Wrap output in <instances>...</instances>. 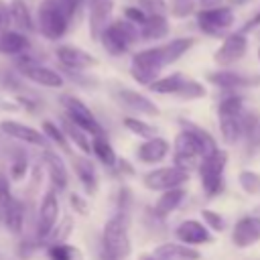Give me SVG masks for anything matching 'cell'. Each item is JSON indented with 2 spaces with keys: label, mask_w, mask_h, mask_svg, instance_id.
Here are the masks:
<instances>
[{
  "label": "cell",
  "mask_w": 260,
  "mask_h": 260,
  "mask_svg": "<svg viewBox=\"0 0 260 260\" xmlns=\"http://www.w3.org/2000/svg\"><path fill=\"white\" fill-rule=\"evenodd\" d=\"M165 67H167V63H165V55H162V45L140 49L130 59V75H132V79L138 81L140 85H146V87L156 77H160V71Z\"/></svg>",
  "instance_id": "cell-1"
},
{
  "label": "cell",
  "mask_w": 260,
  "mask_h": 260,
  "mask_svg": "<svg viewBox=\"0 0 260 260\" xmlns=\"http://www.w3.org/2000/svg\"><path fill=\"white\" fill-rule=\"evenodd\" d=\"M128 225H130L128 213H126V211H118L116 215H112V217L104 223V232H102L104 250L110 252L112 256L120 258V260L128 258L130 252H132Z\"/></svg>",
  "instance_id": "cell-2"
},
{
  "label": "cell",
  "mask_w": 260,
  "mask_h": 260,
  "mask_svg": "<svg viewBox=\"0 0 260 260\" xmlns=\"http://www.w3.org/2000/svg\"><path fill=\"white\" fill-rule=\"evenodd\" d=\"M69 14L59 0H43L37 10V30L47 41H59L69 28Z\"/></svg>",
  "instance_id": "cell-3"
},
{
  "label": "cell",
  "mask_w": 260,
  "mask_h": 260,
  "mask_svg": "<svg viewBox=\"0 0 260 260\" xmlns=\"http://www.w3.org/2000/svg\"><path fill=\"white\" fill-rule=\"evenodd\" d=\"M228 165V152L223 148H215L211 154L199 160V177L201 187L207 197H215L223 191V171Z\"/></svg>",
  "instance_id": "cell-4"
},
{
  "label": "cell",
  "mask_w": 260,
  "mask_h": 260,
  "mask_svg": "<svg viewBox=\"0 0 260 260\" xmlns=\"http://www.w3.org/2000/svg\"><path fill=\"white\" fill-rule=\"evenodd\" d=\"M14 65H16V69H18V73L22 77H26L28 81H32V83H37L41 87L59 89L65 83V79H63V75L59 71H55V69H51L47 65H41L37 59H32L28 55V51L22 53V55H16L14 57Z\"/></svg>",
  "instance_id": "cell-5"
},
{
  "label": "cell",
  "mask_w": 260,
  "mask_h": 260,
  "mask_svg": "<svg viewBox=\"0 0 260 260\" xmlns=\"http://www.w3.org/2000/svg\"><path fill=\"white\" fill-rule=\"evenodd\" d=\"M236 22V14L232 6H213V8H199L197 10V26L207 37H225Z\"/></svg>",
  "instance_id": "cell-6"
},
{
  "label": "cell",
  "mask_w": 260,
  "mask_h": 260,
  "mask_svg": "<svg viewBox=\"0 0 260 260\" xmlns=\"http://www.w3.org/2000/svg\"><path fill=\"white\" fill-rule=\"evenodd\" d=\"M248 51V37L246 32L242 30H236V32H228L219 47L215 49L213 53V61L217 67H232L234 63H238Z\"/></svg>",
  "instance_id": "cell-7"
},
{
  "label": "cell",
  "mask_w": 260,
  "mask_h": 260,
  "mask_svg": "<svg viewBox=\"0 0 260 260\" xmlns=\"http://www.w3.org/2000/svg\"><path fill=\"white\" fill-rule=\"evenodd\" d=\"M61 104L65 108V116L75 122L79 128H83L89 136H98V134H104V128L102 124L95 120L93 112L75 95H61Z\"/></svg>",
  "instance_id": "cell-8"
},
{
  "label": "cell",
  "mask_w": 260,
  "mask_h": 260,
  "mask_svg": "<svg viewBox=\"0 0 260 260\" xmlns=\"http://www.w3.org/2000/svg\"><path fill=\"white\" fill-rule=\"evenodd\" d=\"M144 185L152 191H167L173 187H183L189 181V169H183L179 165L173 167H160L144 175Z\"/></svg>",
  "instance_id": "cell-9"
},
{
  "label": "cell",
  "mask_w": 260,
  "mask_h": 260,
  "mask_svg": "<svg viewBox=\"0 0 260 260\" xmlns=\"http://www.w3.org/2000/svg\"><path fill=\"white\" fill-rule=\"evenodd\" d=\"M207 81L219 89L225 91H236V89H246V87H256L260 85V75H246L240 71H232L228 67H221L217 71H211L207 75Z\"/></svg>",
  "instance_id": "cell-10"
},
{
  "label": "cell",
  "mask_w": 260,
  "mask_h": 260,
  "mask_svg": "<svg viewBox=\"0 0 260 260\" xmlns=\"http://www.w3.org/2000/svg\"><path fill=\"white\" fill-rule=\"evenodd\" d=\"M173 152H175V165H179L183 169H191L193 165H197V160L203 158V152H201L199 142L185 128H181V132L175 136Z\"/></svg>",
  "instance_id": "cell-11"
},
{
  "label": "cell",
  "mask_w": 260,
  "mask_h": 260,
  "mask_svg": "<svg viewBox=\"0 0 260 260\" xmlns=\"http://www.w3.org/2000/svg\"><path fill=\"white\" fill-rule=\"evenodd\" d=\"M59 219V199H57V191L51 187L39 207V217H37V238L39 240H47V236L51 234V230L57 225Z\"/></svg>",
  "instance_id": "cell-12"
},
{
  "label": "cell",
  "mask_w": 260,
  "mask_h": 260,
  "mask_svg": "<svg viewBox=\"0 0 260 260\" xmlns=\"http://www.w3.org/2000/svg\"><path fill=\"white\" fill-rule=\"evenodd\" d=\"M55 57H57V61L61 63L63 69L85 71V69L98 65V59L91 53H87V51H83L81 47H75V45H59L55 49Z\"/></svg>",
  "instance_id": "cell-13"
},
{
  "label": "cell",
  "mask_w": 260,
  "mask_h": 260,
  "mask_svg": "<svg viewBox=\"0 0 260 260\" xmlns=\"http://www.w3.org/2000/svg\"><path fill=\"white\" fill-rule=\"evenodd\" d=\"M175 236L179 242L187 244V246H201V244H211L213 236L209 232V228L203 221L197 219H185L179 223V228L175 230Z\"/></svg>",
  "instance_id": "cell-14"
},
{
  "label": "cell",
  "mask_w": 260,
  "mask_h": 260,
  "mask_svg": "<svg viewBox=\"0 0 260 260\" xmlns=\"http://www.w3.org/2000/svg\"><path fill=\"white\" fill-rule=\"evenodd\" d=\"M112 14H114V0H98L87 10V22H89L87 26H89V35L93 41H100L102 32L112 22Z\"/></svg>",
  "instance_id": "cell-15"
},
{
  "label": "cell",
  "mask_w": 260,
  "mask_h": 260,
  "mask_svg": "<svg viewBox=\"0 0 260 260\" xmlns=\"http://www.w3.org/2000/svg\"><path fill=\"white\" fill-rule=\"evenodd\" d=\"M0 130L14 138V140H20L24 144H32V146H45V134L41 130H35L32 126L28 124H22V122H16V120H2L0 122Z\"/></svg>",
  "instance_id": "cell-16"
},
{
  "label": "cell",
  "mask_w": 260,
  "mask_h": 260,
  "mask_svg": "<svg viewBox=\"0 0 260 260\" xmlns=\"http://www.w3.org/2000/svg\"><path fill=\"white\" fill-rule=\"evenodd\" d=\"M116 98H118L120 104H124L128 110H132V112H136V114L158 116V106H156L150 98H146L144 93H140V91H136V89L122 87V89H118Z\"/></svg>",
  "instance_id": "cell-17"
},
{
  "label": "cell",
  "mask_w": 260,
  "mask_h": 260,
  "mask_svg": "<svg viewBox=\"0 0 260 260\" xmlns=\"http://www.w3.org/2000/svg\"><path fill=\"white\" fill-rule=\"evenodd\" d=\"M260 240V219L258 217H242L236 221L232 230V242L236 248H250Z\"/></svg>",
  "instance_id": "cell-18"
},
{
  "label": "cell",
  "mask_w": 260,
  "mask_h": 260,
  "mask_svg": "<svg viewBox=\"0 0 260 260\" xmlns=\"http://www.w3.org/2000/svg\"><path fill=\"white\" fill-rule=\"evenodd\" d=\"M152 260H199L201 254L199 250H195L193 246H187V244H175V242H167V244H160L152 250L150 254Z\"/></svg>",
  "instance_id": "cell-19"
},
{
  "label": "cell",
  "mask_w": 260,
  "mask_h": 260,
  "mask_svg": "<svg viewBox=\"0 0 260 260\" xmlns=\"http://www.w3.org/2000/svg\"><path fill=\"white\" fill-rule=\"evenodd\" d=\"M171 150V144L169 140L160 138V136H152V138H146L138 150H136V156L140 162H146V165H154V162H160Z\"/></svg>",
  "instance_id": "cell-20"
},
{
  "label": "cell",
  "mask_w": 260,
  "mask_h": 260,
  "mask_svg": "<svg viewBox=\"0 0 260 260\" xmlns=\"http://www.w3.org/2000/svg\"><path fill=\"white\" fill-rule=\"evenodd\" d=\"M30 49V41L26 37V32L22 30H4L0 32V53L2 55H8V57H16V55H22Z\"/></svg>",
  "instance_id": "cell-21"
},
{
  "label": "cell",
  "mask_w": 260,
  "mask_h": 260,
  "mask_svg": "<svg viewBox=\"0 0 260 260\" xmlns=\"http://www.w3.org/2000/svg\"><path fill=\"white\" fill-rule=\"evenodd\" d=\"M43 162L47 167V173H49V179H51V187L57 193L63 191L67 187L69 179H67V169H65V162L61 160V156H57L51 150H45L43 152Z\"/></svg>",
  "instance_id": "cell-22"
},
{
  "label": "cell",
  "mask_w": 260,
  "mask_h": 260,
  "mask_svg": "<svg viewBox=\"0 0 260 260\" xmlns=\"http://www.w3.org/2000/svg\"><path fill=\"white\" fill-rule=\"evenodd\" d=\"M171 32V24L167 14H152L146 18L144 24H140V39L142 41H162Z\"/></svg>",
  "instance_id": "cell-23"
},
{
  "label": "cell",
  "mask_w": 260,
  "mask_h": 260,
  "mask_svg": "<svg viewBox=\"0 0 260 260\" xmlns=\"http://www.w3.org/2000/svg\"><path fill=\"white\" fill-rule=\"evenodd\" d=\"M73 169H75V175H77L81 187L85 189V193L95 195V191H98V173H95L93 162L85 156H73Z\"/></svg>",
  "instance_id": "cell-24"
},
{
  "label": "cell",
  "mask_w": 260,
  "mask_h": 260,
  "mask_svg": "<svg viewBox=\"0 0 260 260\" xmlns=\"http://www.w3.org/2000/svg\"><path fill=\"white\" fill-rule=\"evenodd\" d=\"M183 199H185V189L183 187H173V189L162 191V195L154 203V215L160 217V219L169 217L183 203Z\"/></svg>",
  "instance_id": "cell-25"
},
{
  "label": "cell",
  "mask_w": 260,
  "mask_h": 260,
  "mask_svg": "<svg viewBox=\"0 0 260 260\" xmlns=\"http://www.w3.org/2000/svg\"><path fill=\"white\" fill-rule=\"evenodd\" d=\"M8 6H10V20L18 30H22V32L37 30V22H35L30 8L24 0H10Z\"/></svg>",
  "instance_id": "cell-26"
},
{
  "label": "cell",
  "mask_w": 260,
  "mask_h": 260,
  "mask_svg": "<svg viewBox=\"0 0 260 260\" xmlns=\"http://www.w3.org/2000/svg\"><path fill=\"white\" fill-rule=\"evenodd\" d=\"M0 221L4 223V228L12 234H20L22 232V223H24V203L16 197H12V201L8 203V207L4 209Z\"/></svg>",
  "instance_id": "cell-27"
},
{
  "label": "cell",
  "mask_w": 260,
  "mask_h": 260,
  "mask_svg": "<svg viewBox=\"0 0 260 260\" xmlns=\"http://www.w3.org/2000/svg\"><path fill=\"white\" fill-rule=\"evenodd\" d=\"M185 81H187V77L181 71H177V73H171V75L156 77L148 85V89L154 91V93H160V95H177L181 91V87H183Z\"/></svg>",
  "instance_id": "cell-28"
},
{
  "label": "cell",
  "mask_w": 260,
  "mask_h": 260,
  "mask_svg": "<svg viewBox=\"0 0 260 260\" xmlns=\"http://www.w3.org/2000/svg\"><path fill=\"white\" fill-rule=\"evenodd\" d=\"M108 30H112L120 41H124L128 47L134 45L136 41H140V26L134 24L128 18H116L108 24Z\"/></svg>",
  "instance_id": "cell-29"
},
{
  "label": "cell",
  "mask_w": 260,
  "mask_h": 260,
  "mask_svg": "<svg viewBox=\"0 0 260 260\" xmlns=\"http://www.w3.org/2000/svg\"><path fill=\"white\" fill-rule=\"evenodd\" d=\"M195 45V39L193 37H177V39H171L162 45V55H165V63L171 65V63H177L191 47Z\"/></svg>",
  "instance_id": "cell-30"
},
{
  "label": "cell",
  "mask_w": 260,
  "mask_h": 260,
  "mask_svg": "<svg viewBox=\"0 0 260 260\" xmlns=\"http://www.w3.org/2000/svg\"><path fill=\"white\" fill-rule=\"evenodd\" d=\"M91 152L95 154V158L108 167V169H114L116 162H118V156L110 144V140L106 138V134H98V136H91Z\"/></svg>",
  "instance_id": "cell-31"
},
{
  "label": "cell",
  "mask_w": 260,
  "mask_h": 260,
  "mask_svg": "<svg viewBox=\"0 0 260 260\" xmlns=\"http://www.w3.org/2000/svg\"><path fill=\"white\" fill-rule=\"evenodd\" d=\"M244 114V112H242ZM242 114L240 116H219V132L221 138L228 144H236L242 136H244V128H242Z\"/></svg>",
  "instance_id": "cell-32"
},
{
  "label": "cell",
  "mask_w": 260,
  "mask_h": 260,
  "mask_svg": "<svg viewBox=\"0 0 260 260\" xmlns=\"http://www.w3.org/2000/svg\"><path fill=\"white\" fill-rule=\"evenodd\" d=\"M61 128L65 130V134H67V138L83 152V154H89L91 152V140H89V134L83 130V128H79L75 122H71L67 116L63 118V124H61Z\"/></svg>",
  "instance_id": "cell-33"
},
{
  "label": "cell",
  "mask_w": 260,
  "mask_h": 260,
  "mask_svg": "<svg viewBox=\"0 0 260 260\" xmlns=\"http://www.w3.org/2000/svg\"><path fill=\"white\" fill-rule=\"evenodd\" d=\"M179 124H181V128H185V130H189L193 136H195V140L199 142V146H201V152H203V156H207V154H211L215 148H217V142H215V138L205 130V128H201V126H197V124H193V122H189V120H179Z\"/></svg>",
  "instance_id": "cell-34"
},
{
  "label": "cell",
  "mask_w": 260,
  "mask_h": 260,
  "mask_svg": "<svg viewBox=\"0 0 260 260\" xmlns=\"http://www.w3.org/2000/svg\"><path fill=\"white\" fill-rule=\"evenodd\" d=\"M242 112H244V98L238 95L236 91H230L225 98L219 100L217 118L219 116H240Z\"/></svg>",
  "instance_id": "cell-35"
},
{
  "label": "cell",
  "mask_w": 260,
  "mask_h": 260,
  "mask_svg": "<svg viewBox=\"0 0 260 260\" xmlns=\"http://www.w3.org/2000/svg\"><path fill=\"white\" fill-rule=\"evenodd\" d=\"M43 134L53 142V144H57L61 150H65V152H71V148H69V138H67V134H65V130L61 128V126H57L55 122H51V120H45L43 122Z\"/></svg>",
  "instance_id": "cell-36"
},
{
  "label": "cell",
  "mask_w": 260,
  "mask_h": 260,
  "mask_svg": "<svg viewBox=\"0 0 260 260\" xmlns=\"http://www.w3.org/2000/svg\"><path fill=\"white\" fill-rule=\"evenodd\" d=\"M100 43H102V47H104V51L108 53V55H112V57H120V55H124L130 47L126 45V43H122L116 35H112L108 28L102 32V37H100Z\"/></svg>",
  "instance_id": "cell-37"
},
{
  "label": "cell",
  "mask_w": 260,
  "mask_h": 260,
  "mask_svg": "<svg viewBox=\"0 0 260 260\" xmlns=\"http://www.w3.org/2000/svg\"><path fill=\"white\" fill-rule=\"evenodd\" d=\"M124 126H126V130H130L132 134H136L138 138H144V140L156 136V128L150 126L148 122L140 120V118H132V116L124 118Z\"/></svg>",
  "instance_id": "cell-38"
},
{
  "label": "cell",
  "mask_w": 260,
  "mask_h": 260,
  "mask_svg": "<svg viewBox=\"0 0 260 260\" xmlns=\"http://www.w3.org/2000/svg\"><path fill=\"white\" fill-rule=\"evenodd\" d=\"M73 232V217H63L53 230H51V234L47 236V240H49V244H61V242H65L67 238H69V234Z\"/></svg>",
  "instance_id": "cell-39"
},
{
  "label": "cell",
  "mask_w": 260,
  "mask_h": 260,
  "mask_svg": "<svg viewBox=\"0 0 260 260\" xmlns=\"http://www.w3.org/2000/svg\"><path fill=\"white\" fill-rule=\"evenodd\" d=\"M238 183L248 195H258L260 193V173H256V171H248V169L240 171Z\"/></svg>",
  "instance_id": "cell-40"
},
{
  "label": "cell",
  "mask_w": 260,
  "mask_h": 260,
  "mask_svg": "<svg viewBox=\"0 0 260 260\" xmlns=\"http://www.w3.org/2000/svg\"><path fill=\"white\" fill-rule=\"evenodd\" d=\"M79 252L77 248L69 246V244H51L49 246V260H79Z\"/></svg>",
  "instance_id": "cell-41"
},
{
  "label": "cell",
  "mask_w": 260,
  "mask_h": 260,
  "mask_svg": "<svg viewBox=\"0 0 260 260\" xmlns=\"http://www.w3.org/2000/svg\"><path fill=\"white\" fill-rule=\"evenodd\" d=\"M26 171H28V156H26V152L24 150H14L12 165H10V179L20 181V179H24Z\"/></svg>",
  "instance_id": "cell-42"
},
{
  "label": "cell",
  "mask_w": 260,
  "mask_h": 260,
  "mask_svg": "<svg viewBox=\"0 0 260 260\" xmlns=\"http://www.w3.org/2000/svg\"><path fill=\"white\" fill-rule=\"evenodd\" d=\"M203 95H205V85L199 83L197 79H191V77H187L181 91L177 93V98H181V100H199Z\"/></svg>",
  "instance_id": "cell-43"
},
{
  "label": "cell",
  "mask_w": 260,
  "mask_h": 260,
  "mask_svg": "<svg viewBox=\"0 0 260 260\" xmlns=\"http://www.w3.org/2000/svg\"><path fill=\"white\" fill-rule=\"evenodd\" d=\"M197 0H171L169 4V14L175 18H187L195 12Z\"/></svg>",
  "instance_id": "cell-44"
},
{
  "label": "cell",
  "mask_w": 260,
  "mask_h": 260,
  "mask_svg": "<svg viewBox=\"0 0 260 260\" xmlns=\"http://www.w3.org/2000/svg\"><path fill=\"white\" fill-rule=\"evenodd\" d=\"M201 217H203V223H205L209 230L219 232V234L225 230V219H223L217 211H213V209H201Z\"/></svg>",
  "instance_id": "cell-45"
},
{
  "label": "cell",
  "mask_w": 260,
  "mask_h": 260,
  "mask_svg": "<svg viewBox=\"0 0 260 260\" xmlns=\"http://www.w3.org/2000/svg\"><path fill=\"white\" fill-rule=\"evenodd\" d=\"M136 4L148 16H152V14H169V2L167 0H138Z\"/></svg>",
  "instance_id": "cell-46"
},
{
  "label": "cell",
  "mask_w": 260,
  "mask_h": 260,
  "mask_svg": "<svg viewBox=\"0 0 260 260\" xmlns=\"http://www.w3.org/2000/svg\"><path fill=\"white\" fill-rule=\"evenodd\" d=\"M12 201V189H10V181L4 173H0V217L4 213V209L8 207V203Z\"/></svg>",
  "instance_id": "cell-47"
},
{
  "label": "cell",
  "mask_w": 260,
  "mask_h": 260,
  "mask_svg": "<svg viewBox=\"0 0 260 260\" xmlns=\"http://www.w3.org/2000/svg\"><path fill=\"white\" fill-rule=\"evenodd\" d=\"M124 18L132 20L134 24H138V26H140V24H144V22H146L148 14H146L138 4H136V6H134V4H128V6L124 8Z\"/></svg>",
  "instance_id": "cell-48"
},
{
  "label": "cell",
  "mask_w": 260,
  "mask_h": 260,
  "mask_svg": "<svg viewBox=\"0 0 260 260\" xmlns=\"http://www.w3.org/2000/svg\"><path fill=\"white\" fill-rule=\"evenodd\" d=\"M69 203H71L73 211H77L79 215H87V201L79 193H71L69 195Z\"/></svg>",
  "instance_id": "cell-49"
},
{
  "label": "cell",
  "mask_w": 260,
  "mask_h": 260,
  "mask_svg": "<svg viewBox=\"0 0 260 260\" xmlns=\"http://www.w3.org/2000/svg\"><path fill=\"white\" fill-rule=\"evenodd\" d=\"M12 24L10 20V6L6 0H0V32L8 30V26Z\"/></svg>",
  "instance_id": "cell-50"
},
{
  "label": "cell",
  "mask_w": 260,
  "mask_h": 260,
  "mask_svg": "<svg viewBox=\"0 0 260 260\" xmlns=\"http://www.w3.org/2000/svg\"><path fill=\"white\" fill-rule=\"evenodd\" d=\"M132 201V193L128 187H122L118 193V211H128V205Z\"/></svg>",
  "instance_id": "cell-51"
},
{
  "label": "cell",
  "mask_w": 260,
  "mask_h": 260,
  "mask_svg": "<svg viewBox=\"0 0 260 260\" xmlns=\"http://www.w3.org/2000/svg\"><path fill=\"white\" fill-rule=\"evenodd\" d=\"M61 2V6L65 8V12L69 14V18H73L83 6H81V0H59Z\"/></svg>",
  "instance_id": "cell-52"
},
{
  "label": "cell",
  "mask_w": 260,
  "mask_h": 260,
  "mask_svg": "<svg viewBox=\"0 0 260 260\" xmlns=\"http://www.w3.org/2000/svg\"><path fill=\"white\" fill-rule=\"evenodd\" d=\"M258 26H260V8H258V10H256V12H254V14H252L248 20H246V24H244L240 30L248 35L250 30H254V28H258Z\"/></svg>",
  "instance_id": "cell-53"
},
{
  "label": "cell",
  "mask_w": 260,
  "mask_h": 260,
  "mask_svg": "<svg viewBox=\"0 0 260 260\" xmlns=\"http://www.w3.org/2000/svg\"><path fill=\"white\" fill-rule=\"evenodd\" d=\"M32 250H35V244H32V242H20V246H18V256H20V258H26V256L32 254Z\"/></svg>",
  "instance_id": "cell-54"
},
{
  "label": "cell",
  "mask_w": 260,
  "mask_h": 260,
  "mask_svg": "<svg viewBox=\"0 0 260 260\" xmlns=\"http://www.w3.org/2000/svg\"><path fill=\"white\" fill-rule=\"evenodd\" d=\"M116 167H118V171H120V173H126V175H132V173H134V169L130 167V162H128L126 158H118Z\"/></svg>",
  "instance_id": "cell-55"
},
{
  "label": "cell",
  "mask_w": 260,
  "mask_h": 260,
  "mask_svg": "<svg viewBox=\"0 0 260 260\" xmlns=\"http://www.w3.org/2000/svg\"><path fill=\"white\" fill-rule=\"evenodd\" d=\"M219 4H223V0H197L199 8H213V6H219Z\"/></svg>",
  "instance_id": "cell-56"
},
{
  "label": "cell",
  "mask_w": 260,
  "mask_h": 260,
  "mask_svg": "<svg viewBox=\"0 0 260 260\" xmlns=\"http://www.w3.org/2000/svg\"><path fill=\"white\" fill-rule=\"evenodd\" d=\"M95 2H98V0H81V6H83L85 10H89V8H91Z\"/></svg>",
  "instance_id": "cell-57"
},
{
  "label": "cell",
  "mask_w": 260,
  "mask_h": 260,
  "mask_svg": "<svg viewBox=\"0 0 260 260\" xmlns=\"http://www.w3.org/2000/svg\"><path fill=\"white\" fill-rule=\"evenodd\" d=\"M102 260H120V258H116V256H112L110 252L104 250V252H102Z\"/></svg>",
  "instance_id": "cell-58"
},
{
  "label": "cell",
  "mask_w": 260,
  "mask_h": 260,
  "mask_svg": "<svg viewBox=\"0 0 260 260\" xmlns=\"http://www.w3.org/2000/svg\"><path fill=\"white\" fill-rule=\"evenodd\" d=\"M256 55H258V63H260V47H258V51H256Z\"/></svg>",
  "instance_id": "cell-59"
},
{
  "label": "cell",
  "mask_w": 260,
  "mask_h": 260,
  "mask_svg": "<svg viewBox=\"0 0 260 260\" xmlns=\"http://www.w3.org/2000/svg\"><path fill=\"white\" fill-rule=\"evenodd\" d=\"M142 260H152V258H150V256H144V258H142Z\"/></svg>",
  "instance_id": "cell-60"
}]
</instances>
